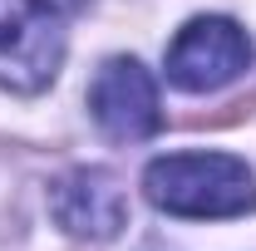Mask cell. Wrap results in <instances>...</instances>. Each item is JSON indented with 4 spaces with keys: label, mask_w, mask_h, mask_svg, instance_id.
<instances>
[{
    "label": "cell",
    "mask_w": 256,
    "mask_h": 251,
    "mask_svg": "<svg viewBox=\"0 0 256 251\" xmlns=\"http://www.w3.org/2000/svg\"><path fill=\"white\" fill-rule=\"evenodd\" d=\"M89 114H94V124L114 143H143V138H153L158 124H162L153 74L138 60H128V54L104 60L94 84H89Z\"/></svg>",
    "instance_id": "obj_4"
},
{
    "label": "cell",
    "mask_w": 256,
    "mask_h": 251,
    "mask_svg": "<svg viewBox=\"0 0 256 251\" xmlns=\"http://www.w3.org/2000/svg\"><path fill=\"white\" fill-rule=\"evenodd\" d=\"M252 69V40L226 15H197L168 44V79L188 94H217Z\"/></svg>",
    "instance_id": "obj_3"
},
{
    "label": "cell",
    "mask_w": 256,
    "mask_h": 251,
    "mask_svg": "<svg viewBox=\"0 0 256 251\" xmlns=\"http://www.w3.org/2000/svg\"><path fill=\"white\" fill-rule=\"evenodd\" d=\"M148 202L168 217H242L256 207V178L232 153H168L143 172Z\"/></svg>",
    "instance_id": "obj_1"
},
{
    "label": "cell",
    "mask_w": 256,
    "mask_h": 251,
    "mask_svg": "<svg viewBox=\"0 0 256 251\" xmlns=\"http://www.w3.org/2000/svg\"><path fill=\"white\" fill-rule=\"evenodd\" d=\"M79 0H0V89L40 94L64 64V15Z\"/></svg>",
    "instance_id": "obj_2"
},
{
    "label": "cell",
    "mask_w": 256,
    "mask_h": 251,
    "mask_svg": "<svg viewBox=\"0 0 256 251\" xmlns=\"http://www.w3.org/2000/svg\"><path fill=\"white\" fill-rule=\"evenodd\" d=\"M50 217L79 242H114L128 226V197L108 168H69L50 182Z\"/></svg>",
    "instance_id": "obj_5"
}]
</instances>
